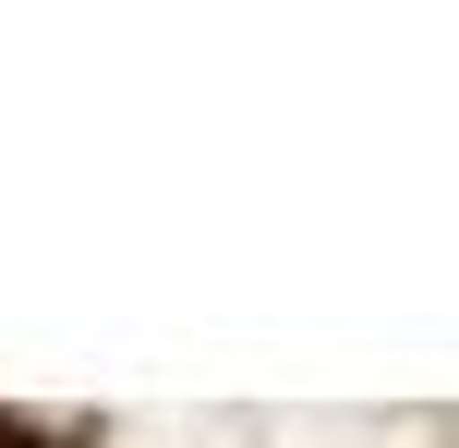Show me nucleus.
Returning <instances> with one entry per match:
<instances>
[{
	"mask_svg": "<svg viewBox=\"0 0 459 448\" xmlns=\"http://www.w3.org/2000/svg\"><path fill=\"white\" fill-rule=\"evenodd\" d=\"M13 448H48V436H37V425H13Z\"/></svg>",
	"mask_w": 459,
	"mask_h": 448,
	"instance_id": "f257e3e1",
	"label": "nucleus"
}]
</instances>
